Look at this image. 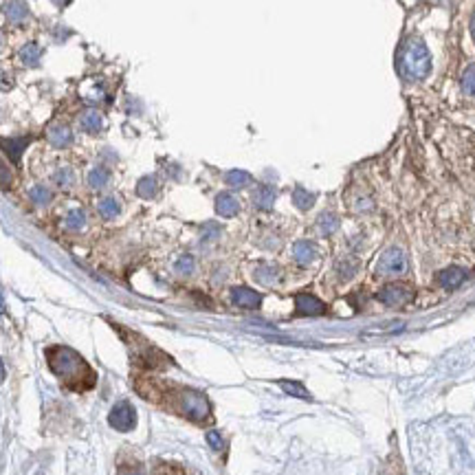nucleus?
I'll return each mask as SVG.
<instances>
[{"mask_svg":"<svg viewBox=\"0 0 475 475\" xmlns=\"http://www.w3.org/2000/svg\"><path fill=\"white\" fill-rule=\"evenodd\" d=\"M462 88L467 95H475V64H471L462 75Z\"/></svg>","mask_w":475,"mask_h":475,"instance_id":"27","label":"nucleus"},{"mask_svg":"<svg viewBox=\"0 0 475 475\" xmlns=\"http://www.w3.org/2000/svg\"><path fill=\"white\" fill-rule=\"evenodd\" d=\"M293 256H295V260L302 264V267H309V264H313L317 258V247L309 240H302L293 247Z\"/></svg>","mask_w":475,"mask_h":475,"instance_id":"10","label":"nucleus"},{"mask_svg":"<svg viewBox=\"0 0 475 475\" xmlns=\"http://www.w3.org/2000/svg\"><path fill=\"white\" fill-rule=\"evenodd\" d=\"M104 125V117L97 113V110H86V113L81 115V128L91 132V134H97L102 130Z\"/></svg>","mask_w":475,"mask_h":475,"instance_id":"14","label":"nucleus"},{"mask_svg":"<svg viewBox=\"0 0 475 475\" xmlns=\"http://www.w3.org/2000/svg\"><path fill=\"white\" fill-rule=\"evenodd\" d=\"M40 55H42L40 47H36V45H26V47L20 51V60H22L26 66H38Z\"/></svg>","mask_w":475,"mask_h":475,"instance_id":"21","label":"nucleus"},{"mask_svg":"<svg viewBox=\"0 0 475 475\" xmlns=\"http://www.w3.org/2000/svg\"><path fill=\"white\" fill-rule=\"evenodd\" d=\"M26 143H29V139L26 137H22V139H0V148H3L16 163L20 161V155L26 148Z\"/></svg>","mask_w":475,"mask_h":475,"instance_id":"12","label":"nucleus"},{"mask_svg":"<svg viewBox=\"0 0 475 475\" xmlns=\"http://www.w3.org/2000/svg\"><path fill=\"white\" fill-rule=\"evenodd\" d=\"M295 311L304 317H315V315L326 313V304L319 302L313 295H309V293H302V295L295 297Z\"/></svg>","mask_w":475,"mask_h":475,"instance_id":"8","label":"nucleus"},{"mask_svg":"<svg viewBox=\"0 0 475 475\" xmlns=\"http://www.w3.org/2000/svg\"><path fill=\"white\" fill-rule=\"evenodd\" d=\"M159 189V183H157V178L155 176H143L141 180L137 183V194L141 198H152L157 194Z\"/></svg>","mask_w":475,"mask_h":475,"instance_id":"16","label":"nucleus"},{"mask_svg":"<svg viewBox=\"0 0 475 475\" xmlns=\"http://www.w3.org/2000/svg\"><path fill=\"white\" fill-rule=\"evenodd\" d=\"M337 227H339V218L334 216V214H330V212L321 214L319 220H317V229H319L321 235H330V233H334V231H337Z\"/></svg>","mask_w":475,"mask_h":475,"instance_id":"15","label":"nucleus"},{"mask_svg":"<svg viewBox=\"0 0 475 475\" xmlns=\"http://www.w3.org/2000/svg\"><path fill=\"white\" fill-rule=\"evenodd\" d=\"M231 299H233V304L240 306V309H249V311L260 309V304H262L260 293H256L254 288H247V286H235L231 290Z\"/></svg>","mask_w":475,"mask_h":475,"instance_id":"7","label":"nucleus"},{"mask_svg":"<svg viewBox=\"0 0 475 475\" xmlns=\"http://www.w3.org/2000/svg\"><path fill=\"white\" fill-rule=\"evenodd\" d=\"M398 66H400V73L407 79L427 77L431 68V55H429V49L425 47V42L418 38H410L405 42L398 53Z\"/></svg>","mask_w":475,"mask_h":475,"instance_id":"2","label":"nucleus"},{"mask_svg":"<svg viewBox=\"0 0 475 475\" xmlns=\"http://www.w3.org/2000/svg\"><path fill=\"white\" fill-rule=\"evenodd\" d=\"M471 31H473V38H475V16H473V22H471Z\"/></svg>","mask_w":475,"mask_h":475,"instance_id":"38","label":"nucleus"},{"mask_svg":"<svg viewBox=\"0 0 475 475\" xmlns=\"http://www.w3.org/2000/svg\"><path fill=\"white\" fill-rule=\"evenodd\" d=\"M376 297H379V302H383L387 306H403V304L412 302L414 290L407 284H405V282H392V284L383 286Z\"/></svg>","mask_w":475,"mask_h":475,"instance_id":"5","label":"nucleus"},{"mask_svg":"<svg viewBox=\"0 0 475 475\" xmlns=\"http://www.w3.org/2000/svg\"><path fill=\"white\" fill-rule=\"evenodd\" d=\"M97 209H100V214L104 218H115L119 214V203L113 198V196H108V198H102L100 205H97Z\"/></svg>","mask_w":475,"mask_h":475,"instance_id":"23","label":"nucleus"},{"mask_svg":"<svg viewBox=\"0 0 475 475\" xmlns=\"http://www.w3.org/2000/svg\"><path fill=\"white\" fill-rule=\"evenodd\" d=\"M84 222H86V216H84V212H79V209H73L71 214L66 216V229H71V231H77L84 227Z\"/></svg>","mask_w":475,"mask_h":475,"instance_id":"25","label":"nucleus"},{"mask_svg":"<svg viewBox=\"0 0 475 475\" xmlns=\"http://www.w3.org/2000/svg\"><path fill=\"white\" fill-rule=\"evenodd\" d=\"M106 183H108V170H104V167H95V170L88 174V185L91 187L102 189Z\"/></svg>","mask_w":475,"mask_h":475,"instance_id":"24","label":"nucleus"},{"mask_svg":"<svg viewBox=\"0 0 475 475\" xmlns=\"http://www.w3.org/2000/svg\"><path fill=\"white\" fill-rule=\"evenodd\" d=\"M108 423H110V427H115L119 431H132L137 425V412L130 403L121 400L115 405L113 412L108 414Z\"/></svg>","mask_w":475,"mask_h":475,"instance_id":"4","label":"nucleus"},{"mask_svg":"<svg viewBox=\"0 0 475 475\" xmlns=\"http://www.w3.org/2000/svg\"><path fill=\"white\" fill-rule=\"evenodd\" d=\"M273 201H275V189L269 187V185H262L258 192H256V205L260 209H271L273 207Z\"/></svg>","mask_w":475,"mask_h":475,"instance_id":"19","label":"nucleus"},{"mask_svg":"<svg viewBox=\"0 0 475 475\" xmlns=\"http://www.w3.org/2000/svg\"><path fill=\"white\" fill-rule=\"evenodd\" d=\"M152 475H185L183 469L176 467V465H167V462H159L152 471Z\"/></svg>","mask_w":475,"mask_h":475,"instance_id":"28","label":"nucleus"},{"mask_svg":"<svg viewBox=\"0 0 475 475\" xmlns=\"http://www.w3.org/2000/svg\"><path fill=\"white\" fill-rule=\"evenodd\" d=\"M465 279H467V271H465V269H460V267H449V269H444V271L438 273V282H440V286L446 288V290L458 288L460 284L465 282Z\"/></svg>","mask_w":475,"mask_h":475,"instance_id":"9","label":"nucleus"},{"mask_svg":"<svg viewBox=\"0 0 475 475\" xmlns=\"http://www.w3.org/2000/svg\"><path fill=\"white\" fill-rule=\"evenodd\" d=\"M405 269H407V256H405V251L398 247L387 249L379 260V273H383V275H398Z\"/></svg>","mask_w":475,"mask_h":475,"instance_id":"6","label":"nucleus"},{"mask_svg":"<svg viewBox=\"0 0 475 475\" xmlns=\"http://www.w3.org/2000/svg\"><path fill=\"white\" fill-rule=\"evenodd\" d=\"M0 313H5V302H3V295H0Z\"/></svg>","mask_w":475,"mask_h":475,"instance_id":"37","label":"nucleus"},{"mask_svg":"<svg viewBox=\"0 0 475 475\" xmlns=\"http://www.w3.org/2000/svg\"><path fill=\"white\" fill-rule=\"evenodd\" d=\"M29 196L36 205H47L51 201V192L47 187H33Z\"/></svg>","mask_w":475,"mask_h":475,"instance_id":"29","label":"nucleus"},{"mask_svg":"<svg viewBox=\"0 0 475 475\" xmlns=\"http://www.w3.org/2000/svg\"><path fill=\"white\" fill-rule=\"evenodd\" d=\"M117 475H143V471H141V467H128V465H123V467H119Z\"/></svg>","mask_w":475,"mask_h":475,"instance_id":"35","label":"nucleus"},{"mask_svg":"<svg viewBox=\"0 0 475 475\" xmlns=\"http://www.w3.org/2000/svg\"><path fill=\"white\" fill-rule=\"evenodd\" d=\"M256 279L260 284H267V286H273L277 279H279V271L275 267H271V264H264V267H260L256 271Z\"/></svg>","mask_w":475,"mask_h":475,"instance_id":"17","label":"nucleus"},{"mask_svg":"<svg viewBox=\"0 0 475 475\" xmlns=\"http://www.w3.org/2000/svg\"><path fill=\"white\" fill-rule=\"evenodd\" d=\"M341 277H352L357 273V260H343L341 267H339Z\"/></svg>","mask_w":475,"mask_h":475,"instance_id":"31","label":"nucleus"},{"mask_svg":"<svg viewBox=\"0 0 475 475\" xmlns=\"http://www.w3.org/2000/svg\"><path fill=\"white\" fill-rule=\"evenodd\" d=\"M55 180H58V185L66 187V185L73 183V174H71V170H60L58 176H55Z\"/></svg>","mask_w":475,"mask_h":475,"instance_id":"34","label":"nucleus"},{"mask_svg":"<svg viewBox=\"0 0 475 475\" xmlns=\"http://www.w3.org/2000/svg\"><path fill=\"white\" fill-rule=\"evenodd\" d=\"M24 16H26V7L20 3V0H16V3H11V5L7 7V18H9L11 22H20Z\"/></svg>","mask_w":475,"mask_h":475,"instance_id":"26","label":"nucleus"},{"mask_svg":"<svg viewBox=\"0 0 475 475\" xmlns=\"http://www.w3.org/2000/svg\"><path fill=\"white\" fill-rule=\"evenodd\" d=\"M279 387L284 389L286 394H290V396H297V398H311V394H309V389H306L302 383H297V381H279Z\"/></svg>","mask_w":475,"mask_h":475,"instance_id":"20","label":"nucleus"},{"mask_svg":"<svg viewBox=\"0 0 475 475\" xmlns=\"http://www.w3.org/2000/svg\"><path fill=\"white\" fill-rule=\"evenodd\" d=\"M47 363L51 372L73 392H86L97 381L93 368L75 350L64 345H53L47 350Z\"/></svg>","mask_w":475,"mask_h":475,"instance_id":"1","label":"nucleus"},{"mask_svg":"<svg viewBox=\"0 0 475 475\" xmlns=\"http://www.w3.org/2000/svg\"><path fill=\"white\" fill-rule=\"evenodd\" d=\"M3 47H5V36H3V31H0V51H3Z\"/></svg>","mask_w":475,"mask_h":475,"instance_id":"36","label":"nucleus"},{"mask_svg":"<svg viewBox=\"0 0 475 475\" xmlns=\"http://www.w3.org/2000/svg\"><path fill=\"white\" fill-rule=\"evenodd\" d=\"M207 442H209V446H212V449H216V451H220L222 446H225V442H222V438H220L218 431H207Z\"/></svg>","mask_w":475,"mask_h":475,"instance_id":"32","label":"nucleus"},{"mask_svg":"<svg viewBox=\"0 0 475 475\" xmlns=\"http://www.w3.org/2000/svg\"><path fill=\"white\" fill-rule=\"evenodd\" d=\"M216 212L220 216H225V218H231L235 216L238 212H240V203L235 201V196H231V194H218V198H216Z\"/></svg>","mask_w":475,"mask_h":475,"instance_id":"11","label":"nucleus"},{"mask_svg":"<svg viewBox=\"0 0 475 475\" xmlns=\"http://www.w3.org/2000/svg\"><path fill=\"white\" fill-rule=\"evenodd\" d=\"M176 271H178V273H183V275H189V273L194 271V258H192V256L178 258V262H176Z\"/></svg>","mask_w":475,"mask_h":475,"instance_id":"30","label":"nucleus"},{"mask_svg":"<svg viewBox=\"0 0 475 475\" xmlns=\"http://www.w3.org/2000/svg\"><path fill=\"white\" fill-rule=\"evenodd\" d=\"M49 141L55 148H66L68 143L73 141V134H71V130L66 128V125H53V128H49Z\"/></svg>","mask_w":475,"mask_h":475,"instance_id":"13","label":"nucleus"},{"mask_svg":"<svg viewBox=\"0 0 475 475\" xmlns=\"http://www.w3.org/2000/svg\"><path fill=\"white\" fill-rule=\"evenodd\" d=\"M293 203H295L302 212H309V209L315 205V194H311V192H306V189H302V187H297L295 192H293Z\"/></svg>","mask_w":475,"mask_h":475,"instance_id":"18","label":"nucleus"},{"mask_svg":"<svg viewBox=\"0 0 475 475\" xmlns=\"http://www.w3.org/2000/svg\"><path fill=\"white\" fill-rule=\"evenodd\" d=\"M176 405L187 418H192V421H196V423L207 421L209 412H212V405H209L207 396L203 392H198V389H180Z\"/></svg>","mask_w":475,"mask_h":475,"instance_id":"3","label":"nucleus"},{"mask_svg":"<svg viewBox=\"0 0 475 475\" xmlns=\"http://www.w3.org/2000/svg\"><path fill=\"white\" fill-rule=\"evenodd\" d=\"M11 185V172L7 170V165L0 161V187L7 189Z\"/></svg>","mask_w":475,"mask_h":475,"instance_id":"33","label":"nucleus"},{"mask_svg":"<svg viewBox=\"0 0 475 475\" xmlns=\"http://www.w3.org/2000/svg\"><path fill=\"white\" fill-rule=\"evenodd\" d=\"M225 180H227V185H231V187H244V185L251 183V174L242 172V170H231L225 176Z\"/></svg>","mask_w":475,"mask_h":475,"instance_id":"22","label":"nucleus"}]
</instances>
